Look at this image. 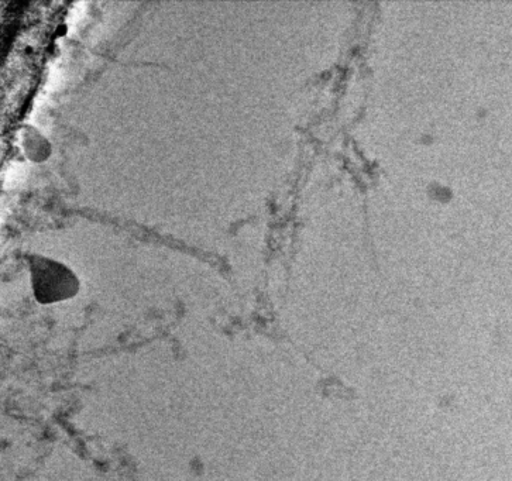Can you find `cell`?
<instances>
[{"instance_id": "cell-1", "label": "cell", "mask_w": 512, "mask_h": 481, "mask_svg": "<svg viewBox=\"0 0 512 481\" xmlns=\"http://www.w3.org/2000/svg\"><path fill=\"white\" fill-rule=\"evenodd\" d=\"M29 263L34 294L40 302L67 300L78 291L77 277L64 264L40 256H30Z\"/></svg>"}]
</instances>
